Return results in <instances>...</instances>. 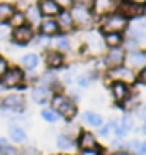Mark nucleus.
<instances>
[{
    "label": "nucleus",
    "instance_id": "39448f33",
    "mask_svg": "<svg viewBox=\"0 0 146 155\" xmlns=\"http://www.w3.org/2000/svg\"><path fill=\"white\" fill-rule=\"evenodd\" d=\"M34 38V32L29 26H21V28H15L14 31V41L19 43V45H27Z\"/></svg>",
    "mask_w": 146,
    "mask_h": 155
},
{
    "label": "nucleus",
    "instance_id": "6e6552de",
    "mask_svg": "<svg viewBox=\"0 0 146 155\" xmlns=\"http://www.w3.org/2000/svg\"><path fill=\"white\" fill-rule=\"evenodd\" d=\"M0 106H2L4 109H14V111H19V109H22L24 101H22V97H19V96H7L5 99H2Z\"/></svg>",
    "mask_w": 146,
    "mask_h": 155
},
{
    "label": "nucleus",
    "instance_id": "bb28decb",
    "mask_svg": "<svg viewBox=\"0 0 146 155\" xmlns=\"http://www.w3.org/2000/svg\"><path fill=\"white\" fill-rule=\"evenodd\" d=\"M112 75H114L116 78H121L119 82H122V80H132V73L129 72V70H116V72H112Z\"/></svg>",
    "mask_w": 146,
    "mask_h": 155
},
{
    "label": "nucleus",
    "instance_id": "412c9836",
    "mask_svg": "<svg viewBox=\"0 0 146 155\" xmlns=\"http://www.w3.org/2000/svg\"><path fill=\"white\" fill-rule=\"evenodd\" d=\"M83 121L85 123H88L90 126H100L102 124V116L100 114H97V113H85L83 114Z\"/></svg>",
    "mask_w": 146,
    "mask_h": 155
},
{
    "label": "nucleus",
    "instance_id": "f8f14e48",
    "mask_svg": "<svg viewBox=\"0 0 146 155\" xmlns=\"http://www.w3.org/2000/svg\"><path fill=\"white\" fill-rule=\"evenodd\" d=\"M95 10L99 14H107V12H112L116 7L114 0H95Z\"/></svg>",
    "mask_w": 146,
    "mask_h": 155
},
{
    "label": "nucleus",
    "instance_id": "0eeeda50",
    "mask_svg": "<svg viewBox=\"0 0 146 155\" xmlns=\"http://www.w3.org/2000/svg\"><path fill=\"white\" fill-rule=\"evenodd\" d=\"M124 51L119 50V48H112V50L109 51V55H107V65L109 67H114V68H119L121 65H122L124 61Z\"/></svg>",
    "mask_w": 146,
    "mask_h": 155
},
{
    "label": "nucleus",
    "instance_id": "ddd939ff",
    "mask_svg": "<svg viewBox=\"0 0 146 155\" xmlns=\"http://www.w3.org/2000/svg\"><path fill=\"white\" fill-rule=\"evenodd\" d=\"M109 128L114 130L116 135L122 137V135H126V133L129 131V123H128V119L126 118H122V119H119V121H112V123L109 124Z\"/></svg>",
    "mask_w": 146,
    "mask_h": 155
},
{
    "label": "nucleus",
    "instance_id": "20e7f679",
    "mask_svg": "<svg viewBox=\"0 0 146 155\" xmlns=\"http://www.w3.org/2000/svg\"><path fill=\"white\" fill-rule=\"evenodd\" d=\"M70 15H71L73 22H77L78 26H87V24L92 21V15H90V12H88V9L80 7V5H77Z\"/></svg>",
    "mask_w": 146,
    "mask_h": 155
},
{
    "label": "nucleus",
    "instance_id": "f3484780",
    "mask_svg": "<svg viewBox=\"0 0 146 155\" xmlns=\"http://www.w3.org/2000/svg\"><path fill=\"white\" fill-rule=\"evenodd\" d=\"M21 63H22L24 68H27V70H34V68L37 67V63H39V58H37L36 55L29 53V55H24V56H22Z\"/></svg>",
    "mask_w": 146,
    "mask_h": 155
},
{
    "label": "nucleus",
    "instance_id": "423d86ee",
    "mask_svg": "<svg viewBox=\"0 0 146 155\" xmlns=\"http://www.w3.org/2000/svg\"><path fill=\"white\" fill-rule=\"evenodd\" d=\"M110 92H112V97H114L117 102H122V101L129 96L128 85H126L124 82H119V80L110 85Z\"/></svg>",
    "mask_w": 146,
    "mask_h": 155
},
{
    "label": "nucleus",
    "instance_id": "c85d7f7f",
    "mask_svg": "<svg viewBox=\"0 0 146 155\" xmlns=\"http://www.w3.org/2000/svg\"><path fill=\"white\" fill-rule=\"evenodd\" d=\"M56 48H58L59 51H66L70 48L68 39H66V38H58V39H56Z\"/></svg>",
    "mask_w": 146,
    "mask_h": 155
},
{
    "label": "nucleus",
    "instance_id": "7c9ffc66",
    "mask_svg": "<svg viewBox=\"0 0 146 155\" xmlns=\"http://www.w3.org/2000/svg\"><path fill=\"white\" fill-rule=\"evenodd\" d=\"M75 2H77L80 7H85V9H88L90 5H94V2H95V0H75Z\"/></svg>",
    "mask_w": 146,
    "mask_h": 155
},
{
    "label": "nucleus",
    "instance_id": "79ce46f5",
    "mask_svg": "<svg viewBox=\"0 0 146 155\" xmlns=\"http://www.w3.org/2000/svg\"><path fill=\"white\" fill-rule=\"evenodd\" d=\"M143 78H146V68L143 70Z\"/></svg>",
    "mask_w": 146,
    "mask_h": 155
},
{
    "label": "nucleus",
    "instance_id": "a878e982",
    "mask_svg": "<svg viewBox=\"0 0 146 155\" xmlns=\"http://www.w3.org/2000/svg\"><path fill=\"white\" fill-rule=\"evenodd\" d=\"M41 118L44 119V121H49V123H55V121H58L59 114L56 113L55 109H44L41 113Z\"/></svg>",
    "mask_w": 146,
    "mask_h": 155
},
{
    "label": "nucleus",
    "instance_id": "e433bc0d",
    "mask_svg": "<svg viewBox=\"0 0 146 155\" xmlns=\"http://www.w3.org/2000/svg\"><path fill=\"white\" fill-rule=\"evenodd\" d=\"M5 36H7V31L4 28H0V38H5Z\"/></svg>",
    "mask_w": 146,
    "mask_h": 155
},
{
    "label": "nucleus",
    "instance_id": "9b49d317",
    "mask_svg": "<svg viewBox=\"0 0 146 155\" xmlns=\"http://www.w3.org/2000/svg\"><path fill=\"white\" fill-rule=\"evenodd\" d=\"M44 61H46L48 67L56 68V67H59V65L63 63V56H61L59 51H48V53L44 55Z\"/></svg>",
    "mask_w": 146,
    "mask_h": 155
},
{
    "label": "nucleus",
    "instance_id": "393cba45",
    "mask_svg": "<svg viewBox=\"0 0 146 155\" xmlns=\"http://www.w3.org/2000/svg\"><path fill=\"white\" fill-rule=\"evenodd\" d=\"M0 153L2 155H19L17 150L12 145H9L4 138H0Z\"/></svg>",
    "mask_w": 146,
    "mask_h": 155
},
{
    "label": "nucleus",
    "instance_id": "9d476101",
    "mask_svg": "<svg viewBox=\"0 0 146 155\" xmlns=\"http://www.w3.org/2000/svg\"><path fill=\"white\" fill-rule=\"evenodd\" d=\"M80 147H82L83 150H95L97 147V141H95V137L92 135V133H82L80 135V140H78Z\"/></svg>",
    "mask_w": 146,
    "mask_h": 155
},
{
    "label": "nucleus",
    "instance_id": "72a5a7b5",
    "mask_svg": "<svg viewBox=\"0 0 146 155\" xmlns=\"http://www.w3.org/2000/svg\"><path fill=\"white\" fill-rule=\"evenodd\" d=\"M82 155H99V152L97 150H83Z\"/></svg>",
    "mask_w": 146,
    "mask_h": 155
},
{
    "label": "nucleus",
    "instance_id": "a211bd4d",
    "mask_svg": "<svg viewBox=\"0 0 146 155\" xmlns=\"http://www.w3.org/2000/svg\"><path fill=\"white\" fill-rule=\"evenodd\" d=\"M128 61L132 65V67H141V65L146 63V55L141 53V51H134L128 56Z\"/></svg>",
    "mask_w": 146,
    "mask_h": 155
},
{
    "label": "nucleus",
    "instance_id": "473e14b6",
    "mask_svg": "<svg viewBox=\"0 0 146 155\" xmlns=\"http://www.w3.org/2000/svg\"><path fill=\"white\" fill-rule=\"evenodd\" d=\"M5 72H7V61L0 56V77H4Z\"/></svg>",
    "mask_w": 146,
    "mask_h": 155
},
{
    "label": "nucleus",
    "instance_id": "2eb2a0df",
    "mask_svg": "<svg viewBox=\"0 0 146 155\" xmlns=\"http://www.w3.org/2000/svg\"><path fill=\"white\" fill-rule=\"evenodd\" d=\"M56 24H58V29L70 31V29H71V26H73V19H71V15H70V12H61Z\"/></svg>",
    "mask_w": 146,
    "mask_h": 155
},
{
    "label": "nucleus",
    "instance_id": "c9c22d12",
    "mask_svg": "<svg viewBox=\"0 0 146 155\" xmlns=\"http://www.w3.org/2000/svg\"><path fill=\"white\" fill-rule=\"evenodd\" d=\"M128 2H131V4H136V5H144L146 0H128Z\"/></svg>",
    "mask_w": 146,
    "mask_h": 155
},
{
    "label": "nucleus",
    "instance_id": "cd10ccee",
    "mask_svg": "<svg viewBox=\"0 0 146 155\" xmlns=\"http://www.w3.org/2000/svg\"><path fill=\"white\" fill-rule=\"evenodd\" d=\"M24 14H21V12H14L12 14V17H10V24L14 26V28H21V26H24Z\"/></svg>",
    "mask_w": 146,
    "mask_h": 155
},
{
    "label": "nucleus",
    "instance_id": "f257e3e1",
    "mask_svg": "<svg viewBox=\"0 0 146 155\" xmlns=\"http://www.w3.org/2000/svg\"><path fill=\"white\" fill-rule=\"evenodd\" d=\"M126 24H128V21H126L124 15L114 14V15H109V17L102 22V31H105V32H119V31H122V29L126 28Z\"/></svg>",
    "mask_w": 146,
    "mask_h": 155
},
{
    "label": "nucleus",
    "instance_id": "1a4fd4ad",
    "mask_svg": "<svg viewBox=\"0 0 146 155\" xmlns=\"http://www.w3.org/2000/svg\"><path fill=\"white\" fill-rule=\"evenodd\" d=\"M39 12L44 15H56L59 14V7L56 5L55 0H41V4H39Z\"/></svg>",
    "mask_w": 146,
    "mask_h": 155
},
{
    "label": "nucleus",
    "instance_id": "2f4dec72",
    "mask_svg": "<svg viewBox=\"0 0 146 155\" xmlns=\"http://www.w3.org/2000/svg\"><path fill=\"white\" fill-rule=\"evenodd\" d=\"M58 7H71L73 0H55Z\"/></svg>",
    "mask_w": 146,
    "mask_h": 155
},
{
    "label": "nucleus",
    "instance_id": "c756f323",
    "mask_svg": "<svg viewBox=\"0 0 146 155\" xmlns=\"http://www.w3.org/2000/svg\"><path fill=\"white\" fill-rule=\"evenodd\" d=\"M58 147L59 148H70V147H71V140H70L68 137L61 135V137H58Z\"/></svg>",
    "mask_w": 146,
    "mask_h": 155
},
{
    "label": "nucleus",
    "instance_id": "58836bf2",
    "mask_svg": "<svg viewBox=\"0 0 146 155\" xmlns=\"http://www.w3.org/2000/svg\"><path fill=\"white\" fill-rule=\"evenodd\" d=\"M139 153H146V141L141 145V150H139Z\"/></svg>",
    "mask_w": 146,
    "mask_h": 155
},
{
    "label": "nucleus",
    "instance_id": "f704fd0d",
    "mask_svg": "<svg viewBox=\"0 0 146 155\" xmlns=\"http://www.w3.org/2000/svg\"><path fill=\"white\" fill-rule=\"evenodd\" d=\"M107 135H109V126H104L100 130V137H107Z\"/></svg>",
    "mask_w": 146,
    "mask_h": 155
},
{
    "label": "nucleus",
    "instance_id": "ea45409f",
    "mask_svg": "<svg viewBox=\"0 0 146 155\" xmlns=\"http://www.w3.org/2000/svg\"><path fill=\"white\" fill-rule=\"evenodd\" d=\"M141 113H143V114H141L143 118H146V107H143V111H141Z\"/></svg>",
    "mask_w": 146,
    "mask_h": 155
},
{
    "label": "nucleus",
    "instance_id": "b1692460",
    "mask_svg": "<svg viewBox=\"0 0 146 155\" xmlns=\"http://www.w3.org/2000/svg\"><path fill=\"white\" fill-rule=\"evenodd\" d=\"M24 17H27L29 22H39V19H41V12H39V9H37L36 5H32V7H29L27 14L24 15Z\"/></svg>",
    "mask_w": 146,
    "mask_h": 155
},
{
    "label": "nucleus",
    "instance_id": "4c0bfd02",
    "mask_svg": "<svg viewBox=\"0 0 146 155\" xmlns=\"http://www.w3.org/2000/svg\"><path fill=\"white\" fill-rule=\"evenodd\" d=\"M114 155H132L131 152H116Z\"/></svg>",
    "mask_w": 146,
    "mask_h": 155
},
{
    "label": "nucleus",
    "instance_id": "7ed1b4c3",
    "mask_svg": "<svg viewBox=\"0 0 146 155\" xmlns=\"http://www.w3.org/2000/svg\"><path fill=\"white\" fill-rule=\"evenodd\" d=\"M22 70L19 68H10L9 72L4 73V87H7V89H12V87H17L19 84L22 82Z\"/></svg>",
    "mask_w": 146,
    "mask_h": 155
},
{
    "label": "nucleus",
    "instance_id": "6ab92c4d",
    "mask_svg": "<svg viewBox=\"0 0 146 155\" xmlns=\"http://www.w3.org/2000/svg\"><path fill=\"white\" fill-rule=\"evenodd\" d=\"M9 133H10V138H12L14 141H17V143L26 141V131H24L21 126H10Z\"/></svg>",
    "mask_w": 146,
    "mask_h": 155
},
{
    "label": "nucleus",
    "instance_id": "aec40b11",
    "mask_svg": "<svg viewBox=\"0 0 146 155\" xmlns=\"http://www.w3.org/2000/svg\"><path fill=\"white\" fill-rule=\"evenodd\" d=\"M41 31L43 34H46V36H53V34H56L58 32V24L55 22V21H44V22L41 24Z\"/></svg>",
    "mask_w": 146,
    "mask_h": 155
},
{
    "label": "nucleus",
    "instance_id": "4be33fe9",
    "mask_svg": "<svg viewBox=\"0 0 146 155\" xmlns=\"http://www.w3.org/2000/svg\"><path fill=\"white\" fill-rule=\"evenodd\" d=\"M121 41H122V38H121L119 32H107V34H105V43H107L110 48H117V46L121 45Z\"/></svg>",
    "mask_w": 146,
    "mask_h": 155
},
{
    "label": "nucleus",
    "instance_id": "f03ea898",
    "mask_svg": "<svg viewBox=\"0 0 146 155\" xmlns=\"http://www.w3.org/2000/svg\"><path fill=\"white\" fill-rule=\"evenodd\" d=\"M53 107H55L56 113L63 114V116H66V118L75 116V111H77L71 101H68L66 97H63V96H55L53 97Z\"/></svg>",
    "mask_w": 146,
    "mask_h": 155
},
{
    "label": "nucleus",
    "instance_id": "4468645a",
    "mask_svg": "<svg viewBox=\"0 0 146 155\" xmlns=\"http://www.w3.org/2000/svg\"><path fill=\"white\" fill-rule=\"evenodd\" d=\"M31 97H32V101H36L37 104H44L46 101H48V97H49V91L44 89V87H36L32 91Z\"/></svg>",
    "mask_w": 146,
    "mask_h": 155
},
{
    "label": "nucleus",
    "instance_id": "dca6fc26",
    "mask_svg": "<svg viewBox=\"0 0 146 155\" xmlns=\"http://www.w3.org/2000/svg\"><path fill=\"white\" fill-rule=\"evenodd\" d=\"M122 10H124V14L128 15V17H138V15L143 12L141 5L131 4V2H126V4H122Z\"/></svg>",
    "mask_w": 146,
    "mask_h": 155
},
{
    "label": "nucleus",
    "instance_id": "a19ab883",
    "mask_svg": "<svg viewBox=\"0 0 146 155\" xmlns=\"http://www.w3.org/2000/svg\"><path fill=\"white\" fill-rule=\"evenodd\" d=\"M143 133L146 135V121H144V124H143Z\"/></svg>",
    "mask_w": 146,
    "mask_h": 155
},
{
    "label": "nucleus",
    "instance_id": "5701e85b",
    "mask_svg": "<svg viewBox=\"0 0 146 155\" xmlns=\"http://www.w3.org/2000/svg\"><path fill=\"white\" fill-rule=\"evenodd\" d=\"M14 14V9H12V5L9 4H0V22H5V21H9Z\"/></svg>",
    "mask_w": 146,
    "mask_h": 155
}]
</instances>
